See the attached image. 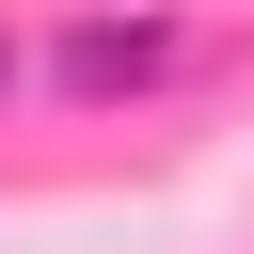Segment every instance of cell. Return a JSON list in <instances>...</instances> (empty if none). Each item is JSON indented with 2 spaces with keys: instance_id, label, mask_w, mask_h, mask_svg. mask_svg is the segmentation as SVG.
<instances>
[{
  "instance_id": "obj_1",
  "label": "cell",
  "mask_w": 254,
  "mask_h": 254,
  "mask_svg": "<svg viewBox=\"0 0 254 254\" xmlns=\"http://www.w3.org/2000/svg\"><path fill=\"white\" fill-rule=\"evenodd\" d=\"M159 64H175V32H79V48H64V79H95V95H111V79H159Z\"/></svg>"
}]
</instances>
